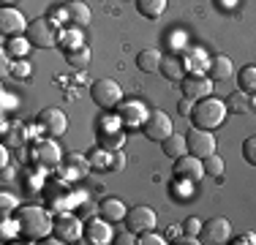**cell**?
Masks as SVG:
<instances>
[{"mask_svg": "<svg viewBox=\"0 0 256 245\" xmlns=\"http://www.w3.org/2000/svg\"><path fill=\"white\" fill-rule=\"evenodd\" d=\"M161 150L166 158H180L188 152V139L182 136V134H169L166 139L161 142Z\"/></svg>", "mask_w": 256, "mask_h": 245, "instance_id": "603a6c76", "label": "cell"}, {"mask_svg": "<svg viewBox=\"0 0 256 245\" xmlns=\"http://www.w3.org/2000/svg\"><path fill=\"white\" fill-rule=\"evenodd\" d=\"M142 134L150 139V142H164V139H166L169 134H174L169 114H166V112H161V109H153V112L148 114V120L142 122Z\"/></svg>", "mask_w": 256, "mask_h": 245, "instance_id": "8992f818", "label": "cell"}, {"mask_svg": "<svg viewBox=\"0 0 256 245\" xmlns=\"http://www.w3.org/2000/svg\"><path fill=\"white\" fill-rule=\"evenodd\" d=\"M242 158H246L251 166H256V136H248L242 142Z\"/></svg>", "mask_w": 256, "mask_h": 245, "instance_id": "74e56055", "label": "cell"}, {"mask_svg": "<svg viewBox=\"0 0 256 245\" xmlns=\"http://www.w3.org/2000/svg\"><path fill=\"white\" fill-rule=\"evenodd\" d=\"M199 240L204 245H224L232 240V224L229 218H210L202 224V232H199Z\"/></svg>", "mask_w": 256, "mask_h": 245, "instance_id": "ba28073f", "label": "cell"}, {"mask_svg": "<svg viewBox=\"0 0 256 245\" xmlns=\"http://www.w3.org/2000/svg\"><path fill=\"white\" fill-rule=\"evenodd\" d=\"M20 207H16V196L14 194H0V216H11V212H16Z\"/></svg>", "mask_w": 256, "mask_h": 245, "instance_id": "d590c367", "label": "cell"}, {"mask_svg": "<svg viewBox=\"0 0 256 245\" xmlns=\"http://www.w3.org/2000/svg\"><path fill=\"white\" fill-rule=\"evenodd\" d=\"M38 126L41 131H46L50 136H63L68 131V118H66L63 109L50 106V109H41L38 112Z\"/></svg>", "mask_w": 256, "mask_h": 245, "instance_id": "4fadbf2b", "label": "cell"}, {"mask_svg": "<svg viewBox=\"0 0 256 245\" xmlns=\"http://www.w3.org/2000/svg\"><path fill=\"white\" fill-rule=\"evenodd\" d=\"M194 106H196V101H191V98L182 96V101L178 104V112L182 114V118H191V114H194Z\"/></svg>", "mask_w": 256, "mask_h": 245, "instance_id": "b9f144b4", "label": "cell"}, {"mask_svg": "<svg viewBox=\"0 0 256 245\" xmlns=\"http://www.w3.org/2000/svg\"><path fill=\"white\" fill-rule=\"evenodd\" d=\"M254 109H256V98H254Z\"/></svg>", "mask_w": 256, "mask_h": 245, "instance_id": "f907efd6", "label": "cell"}, {"mask_svg": "<svg viewBox=\"0 0 256 245\" xmlns=\"http://www.w3.org/2000/svg\"><path fill=\"white\" fill-rule=\"evenodd\" d=\"M3 3H11V0H3Z\"/></svg>", "mask_w": 256, "mask_h": 245, "instance_id": "816d5d0a", "label": "cell"}, {"mask_svg": "<svg viewBox=\"0 0 256 245\" xmlns=\"http://www.w3.org/2000/svg\"><path fill=\"white\" fill-rule=\"evenodd\" d=\"M16 237H22V229H20V220H16V216H3V220H0V240L3 242H11L16 240Z\"/></svg>", "mask_w": 256, "mask_h": 245, "instance_id": "4dcf8cb0", "label": "cell"}, {"mask_svg": "<svg viewBox=\"0 0 256 245\" xmlns=\"http://www.w3.org/2000/svg\"><path fill=\"white\" fill-rule=\"evenodd\" d=\"M126 169V152L123 150H112V158H109V169L106 172H123Z\"/></svg>", "mask_w": 256, "mask_h": 245, "instance_id": "ab89813d", "label": "cell"}, {"mask_svg": "<svg viewBox=\"0 0 256 245\" xmlns=\"http://www.w3.org/2000/svg\"><path fill=\"white\" fill-rule=\"evenodd\" d=\"M226 104L218 101V98L207 96L202 101H196V106H194V126L196 128H204V131H212V128H218L224 120H226Z\"/></svg>", "mask_w": 256, "mask_h": 245, "instance_id": "7a4b0ae2", "label": "cell"}, {"mask_svg": "<svg viewBox=\"0 0 256 245\" xmlns=\"http://www.w3.org/2000/svg\"><path fill=\"white\" fill-rule=\"evenodd\" d=\"M30 46H33V44H30V38H22V36H11V38L6 41V54H14V60H16V58H25Z\"/></svg>", "mask_w": 256, "mask_h": 245, "instance_id": "1f68e13d", "label": "cell"}, {"mask_svg": "<svg viewBox=\"0 0 256 245\" xmlns=\"http://www.w3.org/2000/svg\"><path fill=\"white\" fill-rule=\"evenodd\" d=\"M224 104H226V109H229L232 114H248V112H254V96L246 93V90H234V93H229Z\"/></svg>", "mask_w": 256, "mask_h": 245, "instance_id": "d6986e66", "label": "cell"}, {"mask_svg": "<svg viewBox=\"0 0 256 245\" xmlns=\"http://www.w3.org/2000/svg\"><path fill=\"white\" fill-rule=\"evenodd\" d=\"M28 38L33 46H41V49H52L58 46V38H60V30L50 16H38L28 24Z\"/></svg>", "mask_w": 256, "mask_h": 245, "instance_id": "3957f363", "label": "cell"}, {"mask_svg": "<svg viewBox=\"0 0 256 245\" xmlns=\"http://www.w3.org/2000/svg\"><path fill=\"white\" fill-rule=\"evenodd\" d=\"M166 8V0H136V11L148 20H158Z\"/></svg>", "mask_w": 256, "mask_h": 245, "instance_id": "f546056e", "label": "cell"}, {"mask_svg": "<svg viewBox=\"0 0 256 245\" xmlns=\"http://www.w3.org/2000/svg\"><path fill=\"white\" fill-rule=\"evenodd\" d=\"M134 242H136V240H134L131 234H120L118 240H114V245H134Z\"/></svg>", "mask_w": 256, "mask_h": 245, "instance_id": "7dc6e473", "label": "cell"}, {"mask_svg": "<svg viewBox=\"0 0 256 245\" xmlns=\"http://www.w3.org/2000/svg\"><path fill=\"white\" fill-rule=\"evenodd\" d=\"M180 90L191 101H202V98H207L212 93V79L207 74H186L180 82Z\"/></svg>", "mask_w": 256, "mask_h": 245, "instance_id": "8fae6325", "label": "cell"}, {"mask_svg": "<svg viewBox=\"0 0 256 245\" xmlns=\"http://www.w3.org/2000/svg\"><path fill=\"white\" fill-rule=\"evenodd\" d=\"M202 164H204V174H210V177H221L224 169H226V164H224V158L218 156V152L202 158Z\"/></svg>", "mask_w": 256, "mask_h": 245, "instance_id": "e575fe53", "label": "cell"}, {"mask_svg": "<svg viewBox=\"0 0 256 245\" xmlns=\"http://www.w3.org/2000/svg\"><path fill=\"white\" fill-rule=\"evenodd\" d=\"M98 144L106 150H123L126 144V131L120 118H106L101 120V131H98Z\"/></svg>", "mask_w": 256, "mask_h": 245, "instance_id": "30bf717a", "label": "cell"}, {"mask_svg": "<svg viewBox=\"0 0 256 245\" xmlns=\"http://www.w3.org/2000/svg\"><path fill=\"white\" fill-rule=\"evenodd\" d=\"M0 166H8V147L3 144V150H0Z\"/></svg>", "mask_w": 256, "mask_h": 245, "instance_id": "c3c4849f", "label": "cell"}, {"mask_svg": "<svg viewBox=\"0 0 256 245\" xmlns=\"http://www.w3.org/2000/svg\"><path fill=\"white\" fill-rule=\"evenodd\" d=\"M52 234L58 237L60 242H82V234H84V226L74 212L68 210H60L54 216V226H52Z\"/></svg>", "mask_w": 256, "mask_h": 245, "instance_id": "277c9868", "label": "cell"}, {"mask_svg": "<svg viewBox=\"0 0 256 245\" xmlns=\"http://www.w3.org/2000/svg\"><path fill=\"white\" fill-rule=\"evenodd\" d=\"M172 242H174V245H202V240H199V237H194V234H186V232H182L180 237H174Z\"/></svg>", "mask_w": 256, "mask_h": 245, "instance_id": "f6af8a7d", "label": "cell"}, {"mask_svg": "<svg viewBox=\"0 0 256 245\" xmlns=\"http://www.w3.org/2000/svg\"><path fill=\"white\" fill-rule=\"evenodd\" d=\"M172 174H174V180L199 182V180L204 177V164H202V158H196V156H191V152H186V156L174 158Z\"/></svg>", "mask_w": 256, "mask_h": 245, "instance_id": "52a82bcc", "label": "cell"}, {"mask_svg": "<svg viewBox=\"0 0 256 245\" xmlns=\"http://www.w3.org/2000/svg\"><path fill=\"white\" fill-rule=\"evenodd\" d=\"M210 79L212 82H224V79H229L232 74H234V63L226 58V54H216V58L210 60Z\"/></svg>", "mask_w": 256, "mask_h": 245, "instance_id": "7402d4cb", "label": "cell"}, {"mask_svg": "<svg viewBox=\"0 0 256 245\" xmlns=\"http://www.w3.org/2000/svg\"><path fill=\"white\" fill-rule=\"evenodd\" d=\"M182 234V229H180V226H169V229H166V234H164V237H166V240H172V237H180Z\"/></svg>", "mask_w": 256, "mask_h": 245, "instance_id": "bcb514c9", "label": "cell"}, {"mask_svg": "<svg viewBox=\"0 0 256 245\" xmlns=\"http://www.w3.org/2000/svg\"><path fill=\"white\" fill-rule=\"evenodd\" d=\"M33 161L38 166H58L63 161V150H60V144L54 139H41L33 147Z\"/></svg>", "mask_w": 256, "mask_h": 245, "instance_id": "e0dca14e", "label": "cell"}, {"mask_svg": "<svg viewBox=\"0 0 256 245\" xmlns=\"http://www.w3.org/2000/svg\"><path fill=\"white\" fill-rule=\"evenodd\" d=\"M109 158H112V150H106V147H93L90 150V156H88V161H90V166H96V169H109Z\"/></svg>", "mask_w": 256, "mask_h": 245, "instance_id": "836d02e7", "label": "cell"}, {"mask_svg": "<svg viewBox=\"0 0 256 245\" xmlns=\"http://www.w3.org/2000/svg\"><path fill=\"white\" fill-rule=\"evenodd\" d=\"M11 74H14V76H20V79H28L30 76V63L25 58H16L14 63H11Z\"/></svg>", "mask_w": 256, "mask_h": 245, "instance_id": "f35d334b", "label": "cell"}, {"mask_svg": "<svg viewBox=\"0 0 256 245\" xmlns=\"http://www.w3.org/2000/svg\"><path fill=\"white\" fill-rule=\"evenodd\" d=\"M90 58H93V52H90L88 44L74 46V49H68V52H66V63L74 66V68H88V66H90Z\"/></svg>", "mask_w": 256, "mask_h": 245, "instance_id": "4316f807", "label": "cell"}, {"mask_svg": "<svg viewBox=\"0 0 256 245\" xmlns=\"http://www.w3.org/2000/svg\"><path fill=\"white\" fill-rule=\"evenodd\" d=\"M182 232H186V234L199 237V232H202V220H199V218H186V220H182Z\"/></svg>", "mask_w": 256, "mask_h": 245, "instance_id": "60d3db41", "label": "cell"}, {"mask_svg": "<svg viewBox=\"0 0 256 245\" xmlns=\"http://www.w3.org/2000/svg\"><path fill=\"white\" fill-rule=\"evenodd\" d=\"M11 180H14V169L3 166V182H11Z\"/></svg>", "mask_w": 256, "mask_h": 245, "instance_id": "681fc988", "label": "cell"}, {"mask_svg": "<svg viewBox=\"0 0 256 245\" xmlns=\"http://www.w3.org/2000/svg\"><path fill=\"white\" fill-rule=\"evenodd\" d=\"M237 88L256 96V66H242V68L237 71Z\"/></svg>", "mask_w": 256, "mask_h": 245, "instance_id": "f1b7e54d", "label": "cell"}, {"mask_svg": "<svg viewBox=\"0 0 256 245\" xmlns=\"http://www.w3.org/2000/svg\"><path fill=\"white\" fill-rule=\"evenodd\" d=\"M58 44L63 46V52H68V49H74V46H82V44H84V41H82V33H79L76 24H74L71 30H60Z\"/></svg>", "mask_w": 256, "mask_h": 245, "instance_id": "d6a6232c", "label": "cell"}, {"mask_svg": "<svg viewBox=\"0 0 256 245\" xmlns=\"http://www.w3.org/2000/svg\"><path fill=\"white\" fill-rule=\"evenodd\" d=\"M112 220L106 218H90L88 224H84V240L90 245H106V242H114V234H112Z\"/></svg>", "mask_w": 256, "mask_h": 245, "instance_id": "9a60e30c", "label": "cell"}, {"mask_svg": "<svg viewBox=\"0 0 256 245\" xmlns=\"http://www.w3.org/2000/svg\"><path fill=\"white\" fill-rule=\"evenodd\" d=\"M161 74L169 79V82H182L186 76V63H182V54H166L161 60Z\"/></svg>", "mask_w": 256, "mask_h": 245, "instance_id": "ffe728a7", "label": "cell"}, {"mask_svg": "<svg viewBox=\"0 0 256 245\" xmlns=\"http://www.w3.org/2000/svg\"><path fill=\"white\" fill-rule=\"evenodd\" d=\"M66 11H68V22L76 24V28H84L90 22V6L82 3V0H68Z\"/></svg>", "mask_w": 256, "mask_h": 245, "instance_id": "d4e9b609", "label": "cell"}, {"mask_svg": "<svg viewBox=\"0 0 256 245\" xmlns=\"http://www.w3.org/2000/svg\"><path fill=\"white\" fill-rule=\"evenodd\" d=\"M28 20H25V14H22L20 8H11V6H3L0 8V30H3L6 36H22V33H28Z\"/></svg>", "mask_w": 256, "mask_h": 245, "instance_id": "5bb4252c", "label": "cell"}, {"mask_svg": "<svg viewBox=\"0 0 256 245\" xmlns=\"http://www.w3.org/2000/svg\"><path fill=\"white\" fill-rule=\"evenodd\" d=\"M0 101H3V112H11V109H16V98L8 93V90H3V96H0Z\"/></svg>", "mask_w": 256, "mask_h": 245, "instance_id": "ee69618b", "label": "cell"}, {"mask_svg": "<svg viewBox=\"0 0 256 245\" xmlns=\"http://www.w3.org/2000/svg\"><path fill=\"white\" fill-rule=\"evenodd\" d=\"M63 164H66V174H68L71 180H74V177H84V174H88V169H90V161H88V158H82V156H76V152L66 156Z\"/></svg>", "mask_w": 256, "mask_h": 245, "instance_id": "484cf974", "label": "cell"}, {"mask_svg": "<svg viewBox=\"0 0 256 245\" xmlns=\"http://www.w3.org/2000/svg\"><path fill=\"white\" fill-rule=\"evenodd\" d=\"M148 106H144L142 101H120L118 104V118H120V122L123 126H128V128H142V122L148 120Z\"/></svg>", "mask_w": 256, "mask_h": 245, "instance_id": "2e32d148", "label": "cell"}, {"mask_svg": "<svg viewBox=\"0 0 256 245\" xmlns=\"http://www.w3.org/2000/svg\"><path fill=\"white\" fill-rule=\"evenodd\" d=\"M210 54L204 52V49H199V46H191V49H186L182 52V63H186V71L188 74H204V71H210Z\"/></svg>", "mask_w": 256, "mask_h": 245, "instance_id": "ac0fdd59", "label": "cell"}, {"mask_svg": "<svg viewBox=\"0 0 256 245\" xmlns=\"http://www.w3.org/2000/svg\"><path fill=\"white\" fill-rule=\"evenodd\" d=\"M16 220H20L22 237L30 242H41L44 237H50L52 226H54V216H50L44 207H36V204L20 207L16 210Z\"/></svg>", "mask_w": 256, "mask_h": 245, "instance_id": "6da1fadb", "label": "cell"}, {"mask_svg": "<svg viewBox=\"0 0 256 245\" xmlns=\"http://www.w3.org/2000/svg\"><path fill=\"white\" fill-rule=\"evenodd\" d=\"M126 204L118 199V196H109V199L98 202V216H104L106 220H126Z\"/></svg>", "mask_w": 256, "mask_h": 245, "instance_id": "44dd1931", "label": "cell"}, {"mask_svg": "<svg viewBox=\"0 0 256 245\" xmlns=\"http://www.w3.org/2000/svg\"><path fill=\"white\" fill-rule=\"evenodd\" d=\"M139 245H166V237H161L156 229H148V232H142L139 234Z\"/></svg>", "mask_w": 256, "mask_h": 245, "instance_id": "8d00e7d4", "label": "cell"}, {"mask_svg": "<svg viewBox=\"0 0 256 245\" xmlns=\"http://www.w3.org/2000/svg\"><path fill=\"white\" fill-rule=\"evenodd\" d=\"M90 98H93L96 106H101V109H114L123 101V88H120L114 79H96L93 88H90Z\"/></svg>", "mask_w": 256, "mask_h": 245, "instance_id": "5b68a950", "label": "cell"}, {"mask_svg": "<svg viewBox=\"0 0 256 245\" xmlns=\"http://www.w3.org/2000/svg\"><path fill=\"white\" fill-rule=\"evenodd\" d=\"M156 210L148 204H136L131 207V210L126 212V229L131 232V234H142V232L148 229H156Z\"/></svg>", "mask_w": 256, "mask_h": 245, "instance_id": "9c48e42d", "label": "cell"}, {"mask_svg": "<svg viewBox=\"0 0 256 245\" xmlns=\"http://www.w3.org/2000/svg\"><path fill=\"white\" fill-rule=\"evenodd\" d=\"M3 139H6V147H22L28 139V131L22 126H8V122H3Z\"/></svg>", "mask_w": 256, "mask_h": 245, "instance_id": "83f0119b", "label": "cell"}, {"mask_svg": "<svg viewBox=\"0 0 256 245\" xmlns=\"http://www.w3.org/2000/svg\"><path fill=\"white\" fill-rule=\"evenodd\" d=\"M229 242H234V245H256V234L254 232H242V234H237L234 240H229Z\"/></svg>", "mask_w": 256, "mask_h": 245, "instance_id": "7bdbcfd3", "label": "cell"}, {"mask_svg": "<svg viewBox=\"0 0 256 245\" xmlns=\"http://www.w3.org/2000/svg\"><path fill=\"white\" fill-rule=\"evenodd\" d=\"M161 60H164V54L158 52V49H142V52L136 54V66H139V71H144V74H153V71H161Z\"/></svg>", "mask_w": 256, "mask_h": 245, "instance_id": "cb8c5ba5", "label": "cell"}, {"mask_svg": "<svg viewBox=\"0 0 256 245\" xmlns=\"http://www.w3.org/2000/svg\"><path fill=\"white\" fill-rule=\"evenodd\" d=\"M188 139V152L196 158H207L216 152V136H212V131H204V128H196L194 126L191 131L186 134Z\"/></svg>", "mask_w": 256, "mask_h": 245, "instance_id": "7c38bea8", "label": "cell"}]
</instances>
